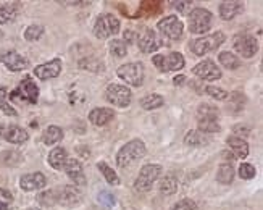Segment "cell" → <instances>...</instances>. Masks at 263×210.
Listing matches in <instances>:
<instances>
[{
  "mask_svg": "<svg viewBox=\"0 0 263 210\" xmlns=\"http://www.w3.org/2000/svg\"><path fill=\"white\" fill-rule=\"evenodd\" d=\"M157 26H158V29L162 31L163 36H167L168 39H173V40H178L179 37L183 36V31H184L183 21L175 15L160 19Z\"/></svg>",
  "mask_w": 263,
  "mask_h": 210,
  "instance_id": "obj_9",
  "label": "cell"
},
{
  "mask_svg": "<svg viewBox=\"0 0 263 210\" xmlns=\"http://www.w3.org/2000/svg\"><path fill=\"white\" fill-rule=\"evenodd\" d=\"M0 110H2L5 115H10V117H16V110L8 104V100H6V89L5 87L0 89Z\"/></svg>",
  "mask_w": 263,
  "mask_h": 210,
  "instance_id": "obj_36",
  "label": "cell"
},
{
  "mask_svg": "<svg viewBox=\"0 0 263 210\" xmlns=\"http://www.w3.org/2000/svg\"><path fill=\"white\" fill-rule=\"evenodd\" d=\"M2 134H3V126L0 125V138H2Z\"/></svg>",
  "mask_w": 263,
  "mask_h": 210,
  "instance_id": "obj_50",
  "label": "cell"
},
{
  "mask_svg": "<svg viewBox=\"0 0 263 210\" xmlns=\"http://www.w3.org/2000/svg\"><path fill=\"white\" fill-rule=\"evenodd\" d=\"M118 76L131 86H141L144 81V65L141 62L121 65L118 68Z\"/></svg>",
  "mask_w": 263,
  "mask_h": 210,
  "instance_id": "obj_8",
  "label": "cell"
},
{
  "mask_svg": "<svg viewBox=\"0 0 263 210\" xmlns=\"http://www.w3.org/2000/svg\"><path fill=\"white\" fill-rule=\"evenodd\" d=\"M205 92L209 94L210 97L217 99V100H226L228 99V92L225 89H220V87L215 86H207L205 87Z\"/></svg>",
  "mask_w": 263,
  "mask_h": 210,
  "instance_id": "obj_40",
  "label": "cell"
},
{
  "mask_svg": "<svg viewBox=\"0 0 263 210\" xmlns=\"http://www.w3.org/2000/svg\"><path fill=\"white\" fill-rule=\"evenodd\" d=\"M110 52L113 53V55L116 58H121L126 55V52H128V45L124 40H120V39H115L110 42Z\"/></svg>",
  "mask_w": 263,
  "mask_h": 210,
  "instance_id": "obj_34",
  "label": "cell"
},
{
  "mask_svg": "<svg viewBox=\"0 0 263 210\" xmlns=\"http://www.w3.org/2000/svg\"><path fill=\"white\" fill-rule=\"evenodd\" d=\"M79 66L82 70H89V71H94V73H99L103 71V65L95 58H86V60H81Z\"/></svg>",
  "mask_w": 263,
  "mask_h": 210,
  "instance_id": "obj_37",
  "label": "cell"
},
{
  "mask_svg": "<svg viewBox=\"0 0 263 210\" xmlns=\"http://www.w3.org/2000/svg\"><path fill=\"white\" fill-rule=\"evenodd\" d=\"M99 202H100V204H103V206H107V207H112V206H115V198L110 193L102 191L99 194Z\"/></svg>",
  "mask_w": 263,
  "mask_h": 210,
  "instance_id": "obj_43",
  "label": "cell"
},
{
  "mask_svg": "<svg viewBox=\"0 0 263 210\" xmlns=\"http://www.w3.org/2000/svg\"><path fill=\"white\" fill-rule=\"evenodd\" d=\"M63 139V131L58 126H48L42 134V141L45 146H53Z\"/></svg>",
  "mask_w": 263,
  "mask_h": 210,
  "instance_id": "obj_24",
  "label": "cell"
},
{
  "mask_svg": "<svg viewBox=\"0 0 263 210\" xmlns=\"http://www.w3.org/2000/svg\"><path fill=\"white\" fill-rule=\"evenodd\" d=\"M42 34H44V28L40 24H31V26H27V29L24 31V37L27 40H37Z\"/></svg>",
  "mask_w": 263,
  "mask_h": 210,
  "instance_id": "obj_38",
  "label": "cell"
},
{
  "mask_svg": "<svg viewBox=\"0 0 263 210\" xmlns=\"http://www.w3.org/2000/svg\"><path fill=\"white\" fill-rule=\"evenodd\" d=\"M11 99H18L21 100V102H27V104H36L37 99H39V89L36 83L29 78L26 76L21 83H19V86L16 87L15 91L11 92Z\"/></svg>",
  "mask_w": 263,
  "mask_h": 210,
  "instance_id": "obj_6",
  "label": "cell"
},
{
  "mask_svg": "<svg viewBox=\"0 0 263 210\" xmlns=\"http://www.w3.org/2000/svg\"><path fill=\"white\" fill-rule=\"evenodd\" d=\"M0 36H2V34H0Z\"/></svg>",
  "mask_w": 263,
  "mask_h": 210,
  "instance_id": "obj_51",
  "label": "cell"
},
{
  "mask_svg": "<svg viewBox=\"0 0 263 210\" xmlns=\"http://www.w3.org/2000/svg\"><path fill=\"white\" fill-rule=\"evenodd\" d=\"M165 104V99L160 94H150V96H145L141 99V107L145 110H155V108H160Z\"/></svg>",
  "mask_w": 263,
  "mask_h": 210,
  "instance_id": "obj_27",
  "label": "cell"
},
{
  "mask_svg": "<svg viewBox=\"0 0 263 210\" xmlns=\"http://www.w3.org/2000/svg\"><path fill=\"white\" fill-rule=\"evenodd\" d=\"M3 134H5V139L11 142V144H23V142H26L27 138H29L27 133L19 126H10Z\"/></svg>",
  "mask_w": 263,
  "mask_h": 210,
  "instance_id": "obj_23",
  "label": "cell"
},
{
  "mask_svg": "<svg viewBox=\"0 0 263 210\" xmlns=\"http://www.w3.org/2000/svg\"><path fill=\"white\" fill-rule=\"evenodd\" d=\"M0 62H2L10 71H15V73L26 70V66H27V60L15 50L3 52L2 57H0Z\"/></svg>",
  "mask_w": 263,
  "mask_h": 210,
  "instance_id": "obj_14",
  "label": "cell"
},
{
  "mask_svg": "<svg viewBox=\"0 0 263 210\" xmlns=\"http://www.w3.org/2000/svg\"><path fill=\"white\" fill-rule=\"evenodd\" d=\"M255 175H257V170H255V167L251 164H242L239 167V176L242 180H252L255 178Z\"/></svg>",
  "mask_w": 263,
  "mask_h": 210,
  "instance_id": "obj_39",
  "label": "cell"
},
{
  "mask_svg": "<svg viewBox=\"0 0 263 210\" xmlns=\"http://www.w3.org/2000/svg\"><path fill=\"white\" fill-rule=\"evenodd\" d=\"M218 60H220V63L228 70H236L241 66V60L236 55H233L231 52H221Z\"/></svg>",
  "mask_w": 263,
  "mask_h": 210,
  "instance_id": "obj_29",
  "label": "cell"
},
{
  "mask_svg": "<svg viewBox=\"0 0 263 210\" xmlns=\"http://www.w3.org/2000/svg\"><path fill=\"white\" fill-rule=\"evenodd\" d=\"M199 120H217L218 118V108L212 104H200L197 110Z\"/></svg>",
  "mask_w": 263,
  "mask_h": 210,
  "instance_id": "obj_28",
  "label": "cell"
},
{
  "mask_svg": "<svg viewBox=\"0 0 263 210\" xmlns=\"http://www.w3.org/2000/svg\"><path fill=\"white\" fill-rule=\"evenodd\" d=\"M81 199H82V194L76 186H65L60 191V196H58V202L61 206H66V207L78 206Z\"/></svg>",
  "mask_w": 263,
  "mask_h": 210,
  "instance_id": "obj_18",
  "label": "cell"
},
{
  "mask_svg": "<svg viewBox=\"0 0 263 210\" xmlns=\"http://www.w3.org/2000/svg\"><path fill=\"white\" fill-rule=\"evenodd\" d=\"M184 142H186V146H191V147H200V146H205V144H209V142H210V139L207 138L204 133H200V131L192 130V131H189L188 134H186Z\"/></svg>",
  "mask_w": 263,
  "mask_h": 210,
  "instance_id": "obj_25",
  "label": "cell"
},
{
  "mask_svg": "<svg viewBox=\"0 0 263 210\" xmlns=\"http://www.w3.org/2000/svg\"><path fill=\"white\" fill-rule=\"evenodd\" d=\"M39 202H40V204H42V206H53L55 204V193L53 191H48V193H44V194H40L39 196Z\"/></svg>",
  "mask_w": 263,
  "mask_h": 210,
  "instance_id": "obj_42",
  "label": "cell"
},
{
  "mask_svg": "<svg viewBox=\"0 0 263 210\" xmlns=\"http://www.w3.org/2000/svg\"><path fill=\"white\" fill-rule=\"evenodd\" d=\"M225 34L221 31H217L213 32V34H209V36H204V37H199L196 40H192L189 49L196 53L197 57H202L205 53H209L212 50L218 49V47L225 42Z\"/></svg>",
  "mask_w": 263,
  "mask_h": 210,
  "instance_id": "obj_2",
  "label": "cell"
},
{
  "mask_svg": "<svg viewBox=\"0 0 263 210\" xmlns=\"http://www.w3.org/2000/svg\"><path fill=\"white\" fill-rule=\"evenodd\" d=\"M152 62L160 71H178L184 66V57L181 53L173 52L170 55H155Z\"/></svg>",
  "mask_w": 263,
  "mask_h": 210,
  "instance_id": "obj_10",
  "label": "cell"
},
{
  "mask_svg": "<svg viewBox=\"0 0 263 210\" xmlns=\"http://www.w3.org/2000/svg\"><path fill=\"white\" fill-rule=\"evenodd\" d=\"M10 202H11V193L6 191V189H3V188H0V204L8 206Z\"/></svg>",
  "mask_w": 263,
  "mask_h": 210,
  "instance_id": "obj_44",
  "label": "cell"
},
{
  "mask_svg": "<svg viewBox=\"0 0 263 210\" xmlns=\"http://www.w3.org/2000/svg\"><path fill=\"white\" fill-rule=\"evenodd\" d=\"M65 172L70 178L74 181V185H86V178H84V172H82V165L79 160L76 159H66L65 162Z\"/></svg>",
  "mask_w": 263,
  "mask_h": 210,
  "instance_id": "obj_17",
  "label": "cell"
},
{
  "mask_svg": "<svg viewBox=\"0 0 263 210\" xmlns=\"http://www.w3.org/2000/svg\"><path fill=\"white\" fill-rule=\"evenodd\" d=\"M233 180H234V168L228 164L221 165L217 172V181L221 183V185H230Z\"/></svg>",
  "mask_w": 263,
  "mask_h": 210,
  "instance_id": "obj_30",
  "label": "cell"
},
{
  "mask_svg": "<svg viewBox=\"0 0 263 210\" xmlns=\"http://www.w3.org/2000/svg\"><path fill=\"white\" fill-rule=\"evenodd\" d=\"M171 210H197V206H196V202L191 199H183V201L176 202V204L171 207Z\"/></svg>",
  "mask_w": 263,
  "mask_h": 210,
  "instance_id": "obj_41",
  "label": "cell"
},
{
  "mask_svg": "<svg viewBox=\"0 0 263 210\" xmlns=\"http://www.w3.org/2000/svg\"><path fill=\"white\" fill-rule=\"evenodd\" d=\"M60 73H61V60L60 58H53L52 62L39 65V66H36V70H34V74L42 81L57 78Z\"/></svg>",
  "mask_w": 263,
  "mask_h": 210,
  "instance_id": "obj_15",
  "label": "cell"
},
{
  "mask_svg": "<svg viewBox=\"0 0 263 210\" xmlns=\"http://www.w3.org/2000/svg\"><path fill=\"white\" fill-rule=\"evenodd\" d=\"M15 5L16 3H13V5L5 3V5L0 6V24L8 23V21H11V19L16 16V6Z\"/></svg>",
  "mask_w": 263,
  "mask_h": 210,
  "instance_id": "obj_33",
  "label": "cell"
},
{
  "mask_svg": "<svg viewBox=\"0 0 263 210\" xmlns=\"http://www.w3.org/2000/svg\"><path fill=\"white\" fill-rule=\"evenodd\" d=\"M115 117V112L112 108H105V107H100V108H94L89 113V121L95 126H105L107 123L113 120Z\"/></svg>",
  "mask_w": 263,
  "mask_h": 210,
  "instance_id": "obj_19",
  "label": "cell"
},
{
  "mask_svg": "<svg viewBox=\"0 0 263 210\" xmlns=\"http://www.w3.org/2000/svg\"><path fill=\"white\" fill-rule=\"evenodd\" d=\"M234 133H236V134H239V136H247V134L249 133H251V128H247V126H236V128H234ZM238 136V138H239Z\"/></svg>",
  "mask_w": 263,
  "mask_h": 210,
  "instance_id": "obj_46",
  "label": "cell"
},
{
  "mask_svg": "<svg viewBox=\"0 0 263 210\" xmlns=\"http://www.w3.org/2000/svg\"><path fill=\"white\" fill-rule=\"evenodd\" d=\"M242 10H244V3L242 2H223L220 5V16L228 21V19L238 16Z\"/></svg>",
  "mask_w": 263,
  "mask_h": 210,
  "instance_id": "obj_20",
  "label": "cell"
},
{
  "mask_svg": "<svg viewBox=\"0 0 263 210\" xmlns=\"http://www.w3.org/2000/svg\"><path fill=\"white\" fill-rule=\"evenodd\" d=\"M183 81H186V76H183V74H179V76H176L175 79H173V83H175L176 86L183 84Z\"/></svg>",
  "mask_w": 263,
  "mask_h": 210,
  "instance_id": "obj_47",
  "label": "cell"
},
{
  "mask_svg": "<svg viewBox=\"0 0 263 210\" xmlns=\"http://www.w3.org/2000/svg\"><path fill=\"white\" fill-rule=\"evenodd\" d=\"M212 13L205 8H194L189 15V29L194 34H204L212 28Z\"/></svg>",
  "mask_w": 263,
  "mask_h": 210,
  "instance_id": "obj_5",
  "label": "cell"
},
{
  "mask_svg": "<svg viewBox=\"0 0 263 210\" xmlns=\"http://www.w3.org/2000/svg\"><path fill=\"white\" fill-rule=\"evenodd\" d=\"M192 71L196 76H199L204 81H217L221 78V70L212 62V60H204V62H200L199 65L194 66Z\"/></svg>",
  "mask_w": 263,
  "mask_h": 210,
  "instance_id": "obj_12",
  "label": "cell"
},
{
  "mask_svg": "<svg viewBox=\"0 0 263 210\" xmlns=\"http://www.w3.org/2000/svg\"><path fill=\"white\" fill-rule=\"evenodd\" d=\"M234 49H236V52L239 53V55L246 57V58H251L257 53L259 44H257V40H255V37H252V36L239 34L236 39H234Z\"/></svg>",
  "mask_w": 263,
  "mask_h": 210,
  "instance_id": "obj_11",
  "label": "cell"
},
{
  "mask_svg": "<svg viewBox=\"0 0 263 210\" xmlns=\"http://www.w3.org/2000/svg\"><path fill=\"white\" fill-rule=\"evenodd\" d=\"M173 5H175V8L178 10V11H181V13H188L189 10H191V5H192V2H173Z\"/></svg>",
  "mask_w": 263,
  "mask_h": 210,
  "instance_id": "obj_45",
  "label": "cell"
},
{
  "mask_svg": "<svg viewBox=\"0 0 263 210\" xmlns=\"http://www.w3.org/2000/svg\"><path fill=\"white\" fill-rule=\"evenodd\" d=\"M230 96V105H228V110H231L234 113H238L241 110H244V105H246V96L239 91H234Z\"/></svg>",
  "mask_w": 263,
  "mask_h": 210,
  "instance_id": "obj_26",
  "label": "cell"
},
{
  "mask_svg": "<svg viewBox=\"0 0 263 210\" xmlns=\"http://www.w3.org/2000/svg\"><path fill=\"white\" fill-rule=\"evenodd\" d=\"M0 210H8V206H5V204H0Z\"/></svg>",
  "mask_w": 263,
  "mask_h": 210,
  "instance_id": "obj_49",
  "label": "cell"
},
{
  "mask_svg": "<svg viewBox=\"0 0 263 210\" xmlns=\"http://www.w3.org/2000/svg\"><path fill=\"white\" fill-rule=\"evenodd\" d=\"M160 193L165 196H171L178 191V181L175 176H165V178L160 181Z\"/></svg>",
  "mask_w": 263,
  "mask_h": 210,
  "instance_id": "obj_31",
  "label": "cell"
},
{
  "mask_svg": "<svg viewBox=\"0 0 263 210\" xmlns=\"http://www.w3.org/2000/svg\"><path fill=\"white\" fill-rule=\"evenodd\" d=\"M162 173V167L160 165H154V164H149V165H144L139 172V176L134 183V189L136 191H150L152 185L158 180V176Z\"/></svg>",
  "mask_w": 263,
  "mask_h": 210,
  "instance_id": "obj_3",
  "label": "cell"
},
{
  "mask_svg": "<svg viewBox=\"0 0 263 210\" xmlns=\"http://www.w3.org/2000/svg\"><path fill=\"white\" fill-rule=\"evenodd\" d=\"M66 151L63 147H55L48 154V164H50L52 168L55 170H61L65 167V162H66Z\"/></svg>",
  "mask_w": 263,
  "mask_h": 210,
  "instance_id": "obj_22",
  "label": "cell"
},
{
  "mask_svg": "<svg viewBox=\"0 0 263 210\" xmlns=\"http://www.w3.org/2000/svg\"><path fill=\"white\" fill-rule=\"evenodd\" d=\"M137 44H139V49L144 53H152V52L158 50L163 45L162 44V39L158 37L157 32L152 31V29H145L142 34H141L139 40H137Z\"/></svg>",
  "mask_w": 263,
  "mask_h": 210,
  "instance_id": "obj_13",
  "label": "cell"
},
{
  "mask_svg": "<svg viewBox=\"0 0 263 210\" xmlns=\"http://www.w3.org/2000/svg\"><path fill=\"white\" fill-rule=\"evenodd\" d=\"M105 97L110 104H113L115 107L124 108L131 104V99H133V94L128 89L126 86L121 84H110L105 91Z\"/></svg>",
  "mask_w": 263,
  "mask_h": 210,
  "instance_id": "obj_7",
  "label": "cell"
},
{
  "mask_svg": "<svg viewBox=\"0 0 263 210\" xmlns=\"http://www.w3.org/2000/svg\"><path fill=\"white\" fill-rule=\"evenodd\" d=\"M228 146L231 147V151L234 152V155L239 159H246L249 155V144L238 136H230L228 138Z\"/></svg>",
  "mask_w": 263,
  "mask_h": 210,
  "instance_id": "obj_21",
  "label": "cell"
},
{
  "mask_svg": "<svg viewBox=\"0 0 263 210\" xmlns=\"http://www.w3.org/2000/svg\"><path fill=\"white\" fill-rule=\"evenodd\" d=\"M199 131L200 133H218L220 125L217 120H199Z\"/></svg>",
  "mask_w": 263,
  "mask_h": 210,
  "instance_id": "obj_35",
  "label": "cell"
},
{
  "mask_svg": "<svg viewBox=\"0 0 263 210\" xmlns=\"http://www.w3.org/2000/svg\"><path fill=\"white\" fill-rule=\"evenodd\" d=\"M223 157L230 159V162H231V160H234V155H233V154H228V152H225V154H223Z\"/></svg>",
  "mask_w": 263,
  "mask_h": 210,
  "instance_id": "obj_48",
  "label": "cell"
},
{
  "mask_svg": "<svg viewBox=\"0 0 263 210\" xmlns=\"http://www.w3.org/2000/svg\"><path fill=\"white\" fill-rule=\"evenodd\" d=\"M116 32H120V21L118 18H115L110 13L100 15L97 18V21L94 24V34L99 39H107L115 36Z\"/></svg>",
  "mask_w": 263,
  "mask_h": 210,
  "instance_id": "obj_4",
  "label": "cell"
},
{
  "mask_svg": "<svg viewBox=\"0 0 263 210\" xmlns=\"http://www.w3.org/2000/svg\"><path fill=\"white\" fill-rule=\"evenodd\" d=\"M97 168L100 170V173L105 176V180L110 183V185H113V186H118L120 185V178H118V175H116L113 172V168H110L105 162H99L97 164Z\"/></svg>",
  "mask_w": 263,
  "mask_h": 210,
  "instance_id": "obj_32",
  "label": "cell"
},
{
  "mask_svg": "<svg viewBox=\"0 0 263 210\" xmlns=\"http://www.w3.org/2000/svg\"><path fill=\"white\" fill-rule=\"evenodd\" d=\"M45 185L47 180L42 173H27L19 180V186H21L23 191H37V189H42Z\"/></svg>",
  "mask_w": 263,
  "mask_h": 210,
  "instance_id": "obj_16",
  "label": "cell"
},
{
  "mask_svg": "<svg viewBox=\"0 0 263 210\" xmlns=\"http://www.w3.org/2000/svg\"><path fill=\"white\" fill-rule=\"evenodd\" d=\"M144 155H145V144L141 139H133L120 149L118 155H116V164H118L120 168H126L137 159H142Z\"/></svg>",
  "mask_w": 263,
  "mask_h": 210,
  "instance_id": "obj_1",
  "label": "cell"
}]
</instances>
